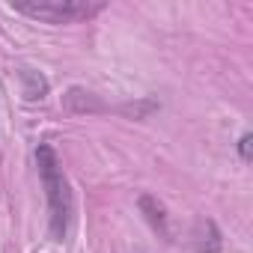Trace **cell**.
Masks as SVG:
<instances>
[{
    "mask_svg": "<svg viewBox=\"0 0 253 253\" xmlns=\"http://www.w3.org/2000/svg\"><path fill=\"white\" fill-rule=\"evenodd\" d=\"M9 9L48 24H72L81 18H92L104 9V3L98 0H15L9 3Z\"/></svg>",
    "mask_w": 253,
    "mask_h": 253,
    "instance_id": "2",
    "label": "cell"
},
{
    "mask_svg": "<svg viewBox=\"0 0 253 253\" xmlns=\"http://www.w3.org/2000/svg\"><path fill=\"white\" fill-rule=\"evenodd\" d=\"M36 164H39V176L45 185V197H48V211H51V235L54 238H66L69 226H72V214H75V203H72V191H69V179L57 161V152L51 146H39L36 149Z\"/></svg>",
    "mask_w": 253,
    "mask_h": 253,
    "instance_id": "1",
    "label": "cell"
},
{
    "mask_svg": "<svg viewBox=\"0 0 253 253\" xmlns=\"http://www.w3.org/2000/svg\"><path fill=\"white\" fill-rule=\"evenodd\" d=\"M21 78L27 81V89H24V95H27V98H42V95H45L48 84H45V78H42V75H36V72L24 69V72H21Z\"/></svg>",
    "mask_w": 253,
    "mask_h": 253,
    "instance_id": "3",
    "label": "cell"
},
{
    "mask_svg": "<svg viewBox=\"0 0 253 253\" xmlns=\"http://www.w3.org/2000/svg\"><path fill=\"white\" fill-rule=\"evenodd\" d=\"M250 143H253V137H250V134H244V137H241V143H238V152H241V158H244V161H250Z\"/></svg>",
    "mask_w": 253,
    "mask_h": 253,
    "instance_id": "4",
    "label": "cell"
}]
</instances>
